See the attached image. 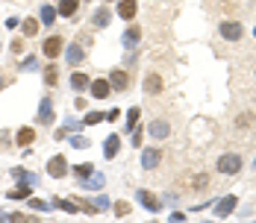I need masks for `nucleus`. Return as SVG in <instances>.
<instances>
[{"label": "nucleus", "instance_id": "28", "mask_svg": "<svg viewBox=\"0 0 256 223\" xmlns=\"http://www.w3.org/2000/svg\"><path fill=\"white\" fill-rule=\"evenodd\" d=\"M115 215H130V206L127 203H115Z\"/></svg>", "mask_w": 256, "mask_h": 223}, {"label": "nucleus", "instance_id": "24", "mask_svg": "<svg viewBox=\"0 0 256 223\" xmlns=\"http://www.w3.org/2000/svg\"><path fill=\"white\" fill-rule=\"evenodd\" d=\"M44 82H47V85H56V82H59V71H56L53 65L44 71Z\"/></svg>", "mask_w": 256, "mask_h": 223}, {"label": "nucleus", "instance_id": "30", "mask_svg": "<svg viewBox=\"0 0 256 223\" xmlns=\"http://www.w3.org/2000/svg\"><path fill=\"white\" fill-rule=\"evenodd\" d=\"M0 88H3V76H0Z\"/></svg>", "mask_w": 256, "mask_h": 223}, {"label": "nucleus", "instance_id": "32", "mask_svg": "<svg viewBox=\"0 0 256 223\" xmlns=\"http://www.w3.org/2000/svg\"><path fill=\"white\" fill-rule=\"evenodd\" d=\"M254 35H256V32H254Z\"/></svg>", "mask_w": 256, "mask_h": 223}, {"label": "nucleus", "instance_id": "21", "mask_svg": "<svg viewBox=\"0 0 256 223\" xmlns=\"http://www.w3.org/2000/svg\"><path fill=\"white\" fill-rule=\"evenodd\" d=\"M139 115H142L139 106H133V109L127 112V129H136V126H139Z\"/></svg>", "mask_w": 256, "mask_h": 223}, {"label": "nucleus", "instance_id": "25", "mask_svg": "<svg viewBox=\"0 0 256 223\" xmlns=\"http://www.w3.org/2000/svg\"><path fill=\"white\" fill-rule=\"evenodd\" d=\"M100 121H103L100 112H88V115L83 118V126H94V124H100Z\"/></svg>", "mask_w": 256, "mask_h": 223}, {"label": "nucleus", "instance_id": "4", "mask_svg": "<svg viewBox=\"0 0 256 223\" xmlns=\"http://www.w3.org/2000/svg\"><path fill=\"white\" fill-rule=\"evenodd\" d=\"M47 173H50L53 179H62V176L68 173V162H65V156H53V159L47 162Z\"/></svg>", "mask_w": 256, "mask_h": 223}, {"label": "nucleus", "instance_id": "15", "mask_svg": "<svg viewBox=\"0 0 256 223\" xmlns=\"http://www.w3.org/2000/svg\"><path fill=\"white\" fill-rule=\"evenodd\" d=\"M53 18H56V6H41V9H38V21H41V24H47V26H50V24H53Z\"/></svg>", "mask_w": 256, "mask_h": 223}, {"label": "nucleus", "instance_id": "10", "mask_svg": "<svg viewBox=\"0 0 256 223\" xmlns=\"http://www.w3.org/2000/svg\"><path fill=\"white\" fill-rule=\"evenodd\" d=\"M168 132H171L168 121H153V124H150V135H153V138H168Z\"/></svg>", "mask_w": 256, "mask_h": 223}, {"label": "nucleus", "instance_id": "1", "mask_svg": "<svg viewBox=\"0 0 256 223\" xmlns=\"http://www.w3.org/2000/svg\"><path fill=\"white\" fill-rule=\"evenodd\" d=\"M239 171H242V159H239L236 153H227V156L218 159V173H224V176H236Z\"/></svg>", "mask_w": 256, "mask_h": 223}, {"label": "nucleus", "instance_id": "9", "mask_svg": "<svg viewBox=\"0 0 256 223\" xmlns=\"http://www.w3.org/2000/svg\"><path fill=\"white\" fill-rule=\"evenodd\" d=\"M109 88H112V85H109L106 79H94V82H91V94H94L97 100H103V97H109Z\"/></svg>", "mask_w": 256, "mask_h": 223}, {"label": "nucleus", "instance_id": "7", "mask_svg": "<svg viewBox=\"0 0 256 223\" xmlns=\"http://www.w3.org/2000/svg\"><path fill=\"white\" fill-rule=\"evenodd\" d=\"M118 150H121V138H118V135H109V138L103 141V156H106V159H115Z\"/></svg>", "mask_w": 256, "mask_h": 223}, {"label": "nucleus", "instance_id": "14", "mask_svg": "<svg viewBox=\"0 0 256 223\" xmlns=\"http://www.w3.org/2000/svg\"><path fill=\"white\" fill-rule=\"evenodd\" d=\"M77 6H80V0H62V3L56 6V12H59L62 18H71V15L77 12Z\"/></svg>", "mask_w": 256, "mask_h": 223}, {"label": "nucleus", "instance_id": "31", "mask_svg": "<svg viewBox=\"0 0 256 223\" xmlns=\"http://www.w3.org/2000/svg\"><path fill=\"white\" fill-rule=\"evenodd\" d=\"M109 3H112V0H109Z\"/></svg>", "mask_w": 256, "mask_h": 223}, {"label": "nucleus", "instance_id": "3", "mask_svg": "<svg viewBox=\"0 0 256 223\" xmlns=\"http://www.w3.org/2000/svg\"><path fill=\"white\" fill-rule=\"evenodd\" d=\"M62 47H65V41H62L59 35H50V38H47V41L41 44V53H44L47 59H56V56L62 53Z\"/></svg>", "mask_w": 256, "mask_h": 223}, {"label": "nucleus", "instance_id": "17", "mask_svg": "<svg viewBox=\"0 0 256 223\" xmlns=\"http://www.w3.org/2000/svg\"><path fill=\"white\" fill-rule=\"evenodd\" d=\"M83 59H85L83 47H80V44H71V47H68V62H71V65H80Z\"/></svg>", "mask_w": 256, "mask_h": 223}, {"label": "nucleus", "instance_id": "12", "mask_svg": "<svg viewBox=\"0 0 256 223\" xmlns=\"http://www.w3.org/2000/svg\"><path fill=\"white\" fill-rule=\"evenodd\" d=\"M15 141H18L21 147H27V144H32V141H35V129H29V126H24V129H18V135H15Z\"/></svg>", "mask_w": 256, "mask_h": 223}, {"label": "nucleus", "instance_id": "2", "mask_svg": "<svg viewBox=\"0 0 256 223\" xmlns=\"http://www.w3.org/2000/svg\"><path fill=\"white\" fill-rule=\"evenodd\" d=\"M159 159H162V150L159 147H144L142 150V168L144 171H153L159 165Z\"/></svg>", "mask_w": 256, "mask_h": 223}, {"label": "nucleus", "instance_id": "20", "mask_svg": "<svg viewBox=\"0 0 256 223\" xmlns=\"http://www.w3.org/2000/svg\"><path fill=\"white\" fill-rule=\"evenodd\" d=\"M71 85H74L77 91H83V88H88V76H85V74H71Z\"/></svg>", "mask_w": 256, "mask_h": 223}, {"label": "nucleus", "instance_id": "13", "mask_svg": "<svg viewBox=\"0 0 256 223\" xmlns=\"http://www.w3.org/2000/svg\"><path fill=\"white\" fill-rule=\"evenodd\" d=\"M118 15L130 21V18L136 15V0H118Z\"/></svg>", "mask_w": 256, "mask_h": 223}, {"label": "nucleus", "instance_id": "6", "mask_svg": "<svg viewBox=\"0 0 256 223\" xmlns=\"http://www.w3.org/2000/svg\"><path fill=\"white\" fill-rule=\"evenodd\" d=\"M109 85H112V88H118V91H127V85H130L127 71H112V74H109Z\"/></svg>", "mask_w": 256, "mask_h": 223}, {"label": "nucleus", "instance_id": "29", "mask_svg": "<svg viewBox=\"0 0 256 223\" xmlns=\"http://www.w3.org/2000/svg\"><path fill=\"white\" fill-rule=\"evenodd\" d=\"M59 209H65V212H71V215L77 212V206H74V203H65V200H59Z\"/></svg>", "mask_w": 256, "mask_h": 223}, {"label": "nucleus", "instance_id": "5", "mask_svg": "<svg viewBox=\"0 0 256 223\" xmlns=\"http://www.w3.org/2000/svg\"><path fill=\"white\" fill-rule=\"evenodd\" d=\"M221 35H224L227 41H239V38H242V24L224 21V24H221Z\"/></svg>", "mask_w": 256, "mask_h": 223}, {"label": "nucleus", "instance_id": "11", "mask_svg": "<svg viewBox=\"0 0 256 223\" xmlns=\"http://www.w3.org/2000/svg\"><path fill=\"white\" fill-rule=\"evenodd\" d=\"M136 197H139V203H144V206H147L150 212H159V200H156V197H153L150 191H144V188H142V191H139Z\"/></svg>", "mask_w": 256, "mask_h": 223}, {"label": "nucleus", "instance_id": "27", "mask_svg": "<svg viewBox=\"0 0 256 223\" xmlns=\"http://www.w3.org/2000/svg\"><path fill=\"white\" fill-rule=\"evenodd\" d=\"M9 197H12V200H29V185H24V188H15Z\"/></svg>", "mask_w": 256, "mask_h": 223}, {"label": "nucleus", "instance_id": "18", "mask_svg": "<svg viewBox=\"0 0 256 223\" xmlns=\"http://www.w3.org/2000/svg\"><path fill=\"white\" fill-rule=\"evenodd\" d=\"M38 121H41V124H50V121H53V106H50V100H41V112H38Z\"/></svg>", "mask_w": 256, "mask_h": 223}, {"label": "nucleus", "instance_id": "26", "mask_svg": "<svg viewBox=\"0 0 256 223\" xmlns=\"http://www.w3.org/2000/svg\"><path fill=\"white\" fill-rule=\"evenodd\" d=\"M233 206H236V197H227V200L218 206V215H221V218H224V215H230V212H233Z\"/></svg>", "mask_w": 256, "mask_h": 223}, {"label": "nucleus", "instance_id": "8", "mask_svg": "<svg viewBox=\"0 0 256 223\" xmlns=\"http://www.w3.org/2000/svg\"><path fill=\"white\" fill-rule=\"evenodd\" d=\"M144 91H147V94H159V91H162V76H159V74H147Z\"/></svg>", "mask_w": 256, "mask_h": 223}, {"label": "nucleus", "instance_id": "16", "mask_svg": "<svg viewBox=\"0 0 256 223\" xmlns=\"http://www.w3.org/2000/svg\"><path fill=\"white\" fill-rule=\"evenodd\" d=\"M21 32H24L27 38H32V35L38 32V21H35V18H24V24H21Z\"/></svg>", "mask_w": 256, "mask_h": 223}, {"label": "nucleus", "instance_id": "22", "mask_svg": "<svg viewBox=\"0 0 256 223\" xmlns=\"http://www.w3.org/2000/svg\"><path fill=\"white\" fill-rule=\"evenodd\" d=\"M74 173H77L80 179H88V176L94 173V165H77V168H74Z\"/></svg>", "mask_w": 256, "mask_h": 223}, {"label": "nucleus", "instance_id": "19", "mask_svg": "<svg viewBox=\"0 0 256 223\" xmlns=\"http://www.w3.org/2000/svg\"><path fill=\"white\" fill-rule=\"evenodd\" d=\"M91 24H94L97 29H103V26L109 24V9H97V15L91 18Z\"/></svg>", "mask_w": 256, "mask_h": 223}, {"label": "nucleus", "instance_id": "23", "mask_svg": "<svg viewBox=\"0 0 256 223\" xmlns=\"http://www.w3.org/2000/svg\"><path fill=\"white\" fill-rule=\"evenodd\" d=\"M139 38H142V29H139V26H130V29H127V35H124V41H127V44H136Z\"/></svg>", "mask_w": 256, "mask_h": 223}]
</instances>
